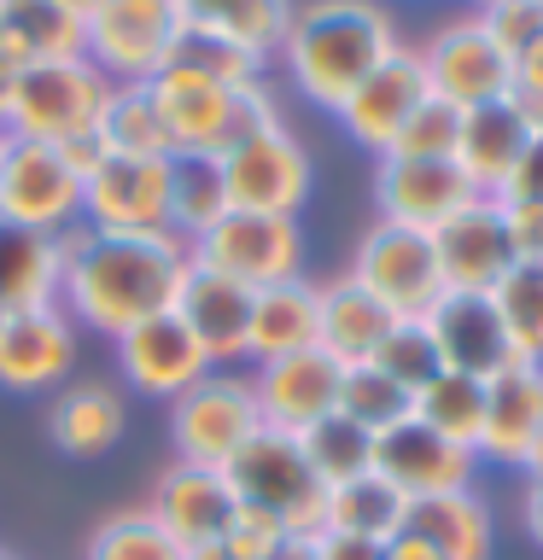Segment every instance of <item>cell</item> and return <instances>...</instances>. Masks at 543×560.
<instances>
[{
	"mask_svg": "<svg viewBox=\"0 0 543 560\" xmlns=\"http://www.w3.org/2000/svg\"><path fill=\"white\" fill-rule=\"evenodd\" d=\"M538 427H543V362H515L497 380H485V420L473 455L520 467Z\"/></svg>",
	"mask_w": 543,
	"mask_h": 560,
	"instance_id": "cb8c5ba5",
	"label": "cell"
},
{
	"mask_svg": "<svg viewBox=\"0 0 543 560\" xmlns=\"http://www.w3.org/2000/svg\"><path fill=\"white\" fill-rule=\"evenodd\" d=\"M105 94L112 77H100V65L88 59H42L18 70L12 88V112H7V135L24 140H47V147H77L100 129Z\"/></svg>",
	"mask_w": 543,
	"mask_h": 560,
	"instance_id": "277c9868",
	"label": "cell"
},
{
	"mask_svg": "<svg viewBox=\"0 0 543 560\" xmlns=\"http://www.w3.org/2000/svg\"><path fill=\"white\" fill-rule=\"evenodd\" d=\"M88 560H187V549L147 508H129V514H112L88 537Z\"/></svg>",
	"mask_w": 543,
	"mask_h": 560,
	"instance_id": "f35d334b",
	"label": "cell"
},
{
	"mask_svg": "<svg viewBox=\"0 0 543 560\" xmlns=\"http://www.w3.org/2000/svg\"><path fill=\"white\" fill-rule=\"evenodd\" d=\"M374 199H380V222L432 234L438 222L455 217V210L473 199V182L462 175L455 158H397V152H380Z\"/></svg>",
	"mask_w": 543,
	"mask_h": 560,
	"instance_id": "5bb4252c",
	"label": "cell"
},
{
	"mask_svg": "<svg viewBox=\"0 0 543 560\" xmlns=\"http://www.w3.org/2000/svg\"><path fill=\"white\" fill-rule=\"evenodd\" d=\"M182 7H187V18H193V24H210V18H217V12H228L234 0H182Z\"/></svg>",
	"mask_w": 543,
	"mask_h": 560,
	"instance_id": "9f6ffc18",
	"label": "cell"
},
{
	"mask_svg": "<svg viewBox=\"0 0 543 560\" xmlns=\"http://www.w3.org/2000/svg\"><path fill=\"white\" fill-rule=\"evenodd\" d=\"M187 560H234V555H228L222 542H205V549H187Z\"/></svg>",
	"mask_w": 543,
	"mask_h": 560,
	"instance_id": "680465c9",
	"label": "cell"
},
{
	"mask_svg": "<svg viewBox=\"0 0 543 560\" xmlns=\"http://www.w3.org/2000/svg\"><path fill=\"white\" fill-rule=\"evenodd\" d=\"M455 140H462V105H450L444 94H427L415 105V117L397 129L392 152L397 158H455Z\"/></svg>",
	"mask_w": 543,
	"mask_h": 560,
	"instance_id": "7bdbcfd3",
	"label": "cell"
},
{
	"mask_svg": "<svg viewBox=\"0 0 543 560\" xmlns=\"http://www.w3.org/2000/svg\"><path fill=\"white\" fill-rule=\"evenodd\" d=\"M100 152H129V158H175L170 147V129L158 117V100L147 82H112L105 94V112H100Z\"/></svg>",
	"mask_w": 543,
	"mask_h": 560,
	"instance_id": "d6a6232c",
	"label": "cell"
},
{
	"mask_svg": "<svg viewBox=\"0 0 543 560\" xmlns=\"http://www.w3.org/2000/svg\"><path fill=\"white\" fill-rule=\"evenodd\" d=\"M18 70H24V65H18L12 52L0 47V129H7V112H12V88H18Z\"/></svg>",
	"mask_w": 543,
	"mask_h": 560,
	"instance_id": "f5cc1de1",
	"label": "cell"
},
{
	"mask_svg": "<svg viewBox=\"0 0 543 560\" xmlns=\"http://www.w3.org/2000/svg\"><path fill=\"white\" fill-rule=\"evenodd\" d=\"M0 560H18V555H7V549H0Z\"/></svg>",
	"mask_w": 543,
	"mask_h": 560,
	"instance_id": "6125c7cd",
	"label": "cell"
},
{
	"mask_svg": "<svg viewBox=\"0 0 543 560\" xmlns=\"http://www.w3.org/2000/svg\"><path fill=\"white\" fill-rule=\"evenodd\" d=\"M339 380H345V368L333 362L327 350H292V357L257 362L252 397H257L263 427L298 438L304 427H315L322 415L339 409Z\"/></svg>",
	"mask_w": 543,
	"mask_h": 560,
	"instance_id": "e0dca14e",
	"label": "cell"
},
{
	"mask_svg": "<svg viewBox=\"0 0 543 560\" xmlns=\"http://www.w3.org/2000/svg\"><path fill=\"white\" fill-rule=\"evenodd\" d=\"M187 240L175 234H94L70 228L59 234V310L123 339L129 327L175 310L187 280Z\"/></svg>",
	"mask_w": 543,
	"mask_h": 560,
	"instance_id": "6da1fadb",
	"label": "cell"
},
{
	"mask_svg": "<svg viewBox=\"0 0 543 560\" xmlns=\"http://www.w3.org/2000/svg\"><path fill=\"white\" fill-rule=\"evenodd\" d=\"M525 479H532V485H543V427H538V438H532V450H525Z\"/></svg>",
	"mask_w": 543,
	"mask_h": 560,
	"instance_id": "6f0895ef",
	"label": "cell"
},
{
	"mask_svg": "<svg viewBox=\"0 0 543 560\" xmlns=\"http://www.w3.org/2000/svg\"><path fill=\"white\" fill-rule=\"evenodd\" d=\"M374 472L392 490H403L409 502L444 497V490H467L473 485V450L438 438L427 420H397L392 432L374 438Z\"/></svg>",
	"mask_w": 543,
	"mask_h": 560,
	"instance_id": "ac0fdd59",
	"label": "cell"
},
{
	"mask_svg": "<svg viewBox=\"0 0 543 560\" xmlns=\"http://www.w3.org/2000/svg\"><path fill=\"white\" fill-rule=\"evenodd\" d=\"M82 222L94 234H170V158L100 152L82 175Z\"/></svg>",
	"mask_w": 543,
	"mask_h": 560,
	"instance_id": "ba28073f",
	"label": "cell"
},
{
	"mask_svg": "<svg viewBox=\"0 0 543 560\" xmlns=\"http://www.w3.org/2000/svg\"><path fill=\"white\" fill-rule=\"evenodd\" d=\"M292 532L280 520H269L263 508H234V520H228V532H222V549L234 555V560H263V555H275L280 542H287Z\"/></svg>",
	"mask_w": 543,
	"mask_h": 560,
	"instance_id": "bcb514c9",
	"label": "cell"
},
{
	"mask_svg": "<svg viewBox=\"0 0 543 560\" xmlns=\"http://www.w3.org/2000/svg\"><path fill=\"white\" fill-rule=\"evenodd\" d=\"M70 368H77V322L59 304L7 315V332H0V385L7 392H47Z\"/></svg>",
	"mask_w": 543,
	"mask_h": 560,
	"instance_id": "ffe728a7",
	"label": "cell"
},
{
	"mask_svg": "<svg viewBox=\"0 0 543 560\" xmlns=\"http://www.w3.org/2000/svg\"><path fill=\"white\" fill-rule=\"evenodd\" d=\"M59 304V234L0 222V310L24 315Z\"/></svg>",
	"mask_w": 543,
	"mask_h": 560,
	"instance_id": "f1b7e54d",
	"label": "cell"
},
{
	"mask_svg": "<svg viewBox=\"0 0 543 560\" xmlns=\"http://www.w3.org/2000/svg\"><path fill=\"white\" fill-rule=\"evenodd\" d=\"M490 298H497V315L520 362H543V262H515Z\"/></svg>",
	"mask_w": 543,
	"mask_h": 560,
	"instance_id": "8d00e7d4",
	"label": "cell"
},
{
	"mask_svg": "<svg viewBox=\"0 0 543 560\" xmlns=\"http://www.w3.org/2000/svg\"><path fill=\"white\" fill-rule=\"evenodd\" d=\"M432 252L444 269L450 292H497V280L515 269V234H508V210L497 192H473V199L432 228Z\"/></svg>",
	"mask_w": 543,
	"mask_h": 560,
	"instance_id": "8fae6325",
	"label": "cell"
},
{
	"mask_svg": "<svg viewBox=\"0 0 543 560\" xmlns=\"http://www.w3.org/2000/svg\"><path fill=\"white\" fill-rule=\"evenodd\" d=\"M315 327H322V287H310L304 275L257 287L252 292V339H245V357L275 362V357H292V350H315Z\"/></svg>",
	"mask_w": 543,
	"mask_h": 560,
	"instance_id": "484cf974",
	"label": "cell"
},
{
	"mask_svg": "<svg viewBox=\"0 0 543 560\" xmlns=\"http://www.w3.org/2000/svg\"><path fill=\"white\" fill-rule=\"evenodd\" d=\"M234 508H240V497H234V485H228V472L222 467H199V462H170L152 479V497H147V514L164 525L182 549L222 542Z\"/></svg>",
	"mask_w": 543,
	"mask_h": 560,
	"instance_id": "2e32d148",
	"label": "cell"
},
{
	"mask_svg": "<svg viewBox=\"0 0 543 560\" xmlns=\"http://www.w3.org/2000/svg\"><path fill=\"white\" fill-rule=\"evenodd\" d=\"M508 100H515L520 112L543 129V42L515 59V88H508Z\"/></svg>",
	"mask_w": 543,
	"mask_h": 560,
	"instance_id": "c3c4849f",
	"label": "cell"
},
{
	"mask_svg": "<svg viewBox=\"0 0 543 560\" xmlns=\"http://www.w3.org/2000/svg\"><path fill=\"white\" fill-rule=\"evenodd\" d=\"M123 420H129V409H123V397L112 392V385H70V392L53 402L47 427H53V444H59L65 455L88 462V455H105L117 444Z\"/></svg>",
	"mask_w": 543,
	"mask_h": 560,
	"instance_id": "4dcf8cb0",
	"label": "cell"
},
{
	"mask_svg": "<svg viewBox=\"0 0 543 560\" xmlns=\"http://www.w3.org/2000/svg\"><path fill=\"white\" fill-rule=\"evenodd\" d=\"M315 549H322V560H385V542H368L350 532H315Z\"/></svg>",
	"mask_w": 543,
	"mask_h": 560,
	"instance_id": "f907efd6",
	"label": "cell"
},
{
	"mask_svg": "<svg viewBox=\"0 0 543 560\" xmlns=\"http://www.w3.org/2000/svg\"><path fill=\"white\" fill-rule=\"evenodd\" d=\"M187 252H193V262H205V269H217V275L257 292V287H275V280L298 275V262H304V234H298L292 217L228 210V217L210 222Z\"/></svg>",
	"mask_w": 543,
	"mask_h": 560,
	"instance_id": "9c48e42d",
	"label": "cell"
},
{
	"mask_svg": "<svg viewBox=\"0 0 543 560\" xmlns=\"http://www.w3.org/2000/svg\"><path fill=\"white\" fill-rule=\"evenodd\" d=\"M385 560H444V555H432L420 537H409V532H403V537H392V542H385Z\"/></svg>",
	"mask_w": 543,
	"mask_h": 560,
	"instance_id": "db71d44e",
	"label": "cell"
},
{
	"mask_svg": "<svg viewBox=\"0 0 543 560\" xmlns=\"http://www.w3.org/2000/svg\"><path fill=\"white\" fill-rule=\"evenodd\" d=\"M182 0H100L88 12V59L112 82H152L175 59V42L187 35Z\"/></svg>",
	"mask_w": 543,
	"mask_h": 560,
	"instance_id": "8992f818",
	"label": "cell"
},
{
	"mask_svg": "<svg viewBox=\"0 0 543 560\" xmlns=\"http://www.w3.org/2000/svg\"><path fill=\"white\" fill-rule=\"evenodd\" d=\"M520 520H525V537L543 549V485H525V502H520Z\"/></svg>",
	"mask_w": 543,
	"mask_h": 560,
	"instance_id": "816d5d0a",
	"label": "cell"
},
{
	"mask_svg": "<svg viewBox=\"0 0 543 560\" xmlns=\"http://www.w3.org/2000/svg\"><path fill=\"white\" fill-rule=\"evenodd\" d=\"M147 88H152L158 117H164V129H170L175 158H182V152H210V158H217L234 88L210 82V77H199V70H187V65H164Z\"/></svg>",
	"mask_w": 543,
	"mask_h": 560,
	"instance_id": "d4e9b609",
	"label": "cell"
},
{
	"mask_svg": "<svg viewBox=\"0 0 543 560\" xmlns=\"http://www.w3.org/2000/svg\"><path fill=\"white\" fill-rule=\"evenodd\" d=\"M234 497L245 508H263L269 520H280L292 537H315L327 520V485L322 472L310 467L304 444L292 432H275V427H257L245 438V450L222 467Z\"/></svg>",
	"mask_w": 543,
	"mask_h": 560,
	"instance_id": "3957f363",
	"label": "cell"
},
{
	"mask_svg": "<svg viewBox=\"0 0 543 560\" xmlns=\"http://www.w3.org/2000/svg\"><path fill=\"white\" fill-rule=\"evenodd\" d=\"M228 182H222V158L210 152H182L170 158V234L175 240H199L210 222L228 217Z\"/></svg>",
	"mask_w": 543,
	"mask_h": 560,
	"instance_id": "836d02e7",
	"label": "cell"
},
{
	"mask_svg": "<svg viewBox=\"0 0 543 560\" xmlns=\"http://www.w3.org/2000/svg\"><path fill=\"white\" fill-rule=\"evenodd\" d=\"M520 262H543V205H502Z\"/></svg>",
	"mask_w": 543,
	"mask_h": 560,
	"instance_id": "681fc988",
	"label": "cell"
},
{
	"mask_svg": "<svg viewBox=\"0 0 543 560\" xmlns=\"http://www.w3.org/2000/svg\"><path fill=\"white\" fill-rule=\"evenodd\" d=\"M420 65H427L432 94H444L450 105H485V100H508L515 88V59L490 42L480 18H455L420 47Z\"/></svg>",
	"mask_w": 543,
	"mask_h": 560,
	"instance_id": "4fadbf2b",
	"label": "cell"
},
{
	"mask_svg": "<svg viewBox=\"0 0 543 560\" xmlns=\"http://www.w3.org/2000/svg\"><path fill=\"white\" fill-rule=\"evenodd\" d=\"M175 315H182L187 332L199 339L210 368L240 362L245 339H252V287L205 269V262H187V280H182V292H175Z\"/></svg>",
	"mask_w": 543,
	"mask_h": 560,
	"instance_id": "44dd1931",
	"label": "cell"
},
{
	"mask_svg": "<svg viewBox=\"0 0 543 560\" xmlns=\"http://www.w3.org/2000/svg\"><path fill=\"white\" fill-rule=\"evenodd\" d=\"M0 332H7V310H0Z\"/></svg>",
	"mask_w": 543,
	"mask_h": 560,
	"instance_id": "94428289",
	"label": "cell"
},
{
	"mask_svg": "<svg viewBox=\"0 0 543 560\" xmlns=\"http://www.w3.org/2000/svg\"><path fill=\"white\" fill-rule=\"evenodd\" d=\"M497 199H502V205H543V129L532 135V147L520 152V164H515V175L502 182Z\"/></svg>",
	"mask_w": 543,
	"mask_h": 560,
	"instance_id": "7dc6e473",
	"label": "cell"
},
{
	"mask_svg": "<svg viewBox=\"0 0 543 560\" xmlns=\"http://www.w3.org/2000/svg\"><path fill=\"white\" fill-rule=\"evenodd\" d=\"M222 182L234 210H269V217H292L310 199V152L287 135V122L263 129L222 158Z\"/></svg>",
	"mask_w": 543,
	"mask_h": 560,
	"instance_id": "7c38bea8",
	"label": "cell"
},
{
	"mask_svg": "<svg viewBox=\"0 0 543 560\" xmlns=\"http://www.w3.org/2000/svg\"><path fill=\"white\" fill-rule=\"evenodd\" d=\"M257 427H263V415H257L252 380H234V374H205L193 392L170 402L175 455L199 467H228Z\"/></svg>",
	"mask_w": 543,
	"mask_h": 560,
	"instance_id": "30bf717a",
	"label": "cell"
},
{
	"mask_svg": "<svg viewBox=\"0 0 543 560\" xmlns=\"http://www.w3.org/2000/svg\"><path fill=\"white\" fill-rule=\"evenodd\" d=\"M403 525H409V497L392 490L380 472H362V479L327 490L322 532H350V537H368V542H392V537H403Z\"/></svg>",
	"mask_w": 543,
	"mask_h": 560,
	"instance_id": "1f68e13d",
	"label": "cell"
},
{
	"mask_svg": "<svg viewBox=\"0 0 543 560\" xmlns=\"http://www.w3.org/2000/svg\"><path fill=\"white\" fill-rule=\"evenodd\" d=\"M415 420H427L438 438L462 450H480V420H485V380L473 374H438L415 392Z\"/></svg>",
	"mask_w": 543,
	"mask_h": 560,
	"instance_id": "e575fe53",
	"label": "cell"
},
{
	"mask_svg": "<svg viewBox=\"0 0 543 560\" xmlns=\"http://www.w3.org/2000/svg\"><path fill=\"white\" fill-rule=\"evenodd\" d=\"M432 94V82H427V65H420V52L415 47H397L392 59H385L374 77H368L357 94H350L339 105V117H345V129L362 140V147H374V152H392V140L397 129L415 117V105Z\"/></svg>",
	"mask_w": 543,
	"mask_h": 560,
	"instance_id": "7402d4cb",
	"label": "cell"
},
{
	"mask_svg": "<svg viewBox=\"0 0 543 560\" xmlns=\"http://www.w3.org/2000/svg\"><path fill=\"white\" fill-rule=\"evenodd\" d=\"M0 47L18 65L42 59H82L88 47V18H77L59 0H0Z\"/></svg>",
	"mask_w": 543,
	"mask_h": 560,
	"instance_id": "f546056e",
	"label": "cell"
},
{
	"mask_svg": "<svg viewBox=\"0 0 543 560\" xmlns=\"http://www.w3.org/2000/svg\"><path fill=\"white\" fill-rule=\"evenodd\" d=\"M350 280L362 292H374L397 322H427L432 304L444 298V269H438L432 234L420 228H397V222H374L350 257Z\"/></svg>",
	"mask_w": 543,
	"mask_h": 560,
	"instance_id": "52a82bcc",
	"label": "cell"
},
{
	"mask_svg": "<svg viewBox=\"0 0 543 560\" xmlns=\"http://www.w3.org/2000/svg\"><path fill=\"white\" fill-rule=\"evenodd\" d=\"M0 222L70 234L82 222V170L65 147L0 129Z\"/></svg>",
	"mask_w": 543,
	"mask_h": 560,
	"instance_id": "5b68a950",
	"label": "cell"
},
{
	"mask_svg": "<svg viewBox=\"0 0 543 560\" xmlns=\"http://www.w3.org/2000/svg\"><path fill=\"white\" fill-rule=\"evenodd\" d=\"M170 65H187V70H199V77L222 82V88H240V82H257V65L263 59H257V52H245V47H234L217 30L187 24V35L175 42V59Z\"/></svg>",
	"mask_w": 543,
	"mask_h": 560,
	"instance_id": "60d3db41",
	"label": "cell"
},
{
	"mask_svg": "<svg viewBox=\"0 0 543 560\" xmlns=\"http://www.w3.org/2000/svg\"><path fill=\"white\" fill-rule=\"evenodd\" d=\"M403 532L420 537L444 560H490V549H497V525H490V508L473 485L427 497V502H409V525Z\"/></svg>",
	"mask_w": 543,
	"mask_h": 560,
	"instance_id": "83f0119b",
	"label": "cell"
},
{
	"mask_svg": "<svg viewBox=\"0 0 543 560\" xmlns=\"http://www.w3.org/2000/svg\"><path fill=\"white\" fill-rule=\"evenodd\" d=\"M397 327V315L380 304L374 292H362L350 275L322 287V327H315V350H327L339 368H362L374 362L380 339Z\"/></svg>",
	"mask_w": 543,
	"mask_h": 560,
	"instance_id": "4316f807",
	"label": "cell"
},
{
	"mask_svg": "<svg viewBox=\"0 0 543 560\" xmlns=\"http://www.w3.org/2000/svg\"><path fill=\"white\" fill-rule=\"evenodd\" d=\"M374 368H380L385 380H397L409 397H415L427 380L444 374V362H438V345H432L427 322H397V327L380 339V350H374Z\"/></svg>",
	"mask_w": 543,
	"mask_h": 560,
	"instance_id": "ab89813d",
	"label": "cell"
},
{
	"mask_svg": "<svg viewBox=\"0 0 543 560\" xmlns=\"http://www.w3.org/2000/svg\"><path fill=\"white\" fill-rule=\"evenodd\" d=\"M263 560H322V549H315V537H287L275 555H263Z\"/></svg>",
	"mask_w": 543,
	"mask_h": 560,
	"instance_id": "11a10c76",
	"label": "cell"
},
{
	"mask_svg": "<svg viewBox=\"0 0 543 560\" xmlns=\"http://www.w3.org/2000/svg\"><path fill=\"white\" fill-rule=\"evenodd\" d=\"M473 18H480L485 35L508 52V59H520V52H532L543 42V0H490V7H480Z\"/></svg>",
	"mask_w": 543,
	"mask_h": 560,
	"instance_id": "ee69618b",
	"label": "cell"
},
{
	"mask_svg": "<svg viewBox=\"0 0 543 560\" xmlns=\"http://www.w3.org/2000/svg\"><path fill=\"white\" fill-rule=\"evenodd\" d=\"M339 415H350L362 432H392L397 420H409L415 415V397L403 392L397 380H385L374 362H362V368H345V380H339Z\"/></svg>",
	"mask_w": 543,
	"mask_h": 560,
	"instance_id": "74e56055",
	"label": "cell"
},
{
	"mask_svg": "<svg viewBox=\"0 0 543 560\" xmlns=\"http://www.w3.org/2000/svg\"><path fill=\"white\" fill-rule=\"evenodd\" d=\"M275 122H280V105H275L269 88H263V82H240L234 100H228V122H222L217 158H228L234 147H245V140H257L263 129H275Z\"/></svg>",
	"mask_w": 543,
	"mask_h": 560,
	"instance_id": "f6af8a7d",
	"label": "cell"
},
{
	"mask_svg": "<svg viewBox=\"0 0 543 560\" xmlns=\"http://www.w3.org/2000/svg\"><path fill=\"white\" fill-rule=\"evenodd\" d=\"M538 122L520 112L515 100H485L462 112V140H455V164L473 182V192H502V182L515 175L520 152L532 147Z\"/></svg>",
	"mask_w": 543,
	"mask_h": 560,
	"instance_id": "603a6c76",
	"label": "cell"
},
{
	"mask_svg": "<svg viewBox=\"0 0 543 560\" xmlns=\"http://www.w3.org/2000/svg\"><path fill=\"white\" fill-rule=\"evenodd\" d=\"M59 7H70V12H77V18H88V12L100 7V0H59Z\"/></svg>",
	"mask_w": 543,
	"mask_h": 560,
	"instance_id": "91938a15",
	"label": "cell"
},
{
	"mask_svg": "<svg viewBox=\"0 0 543 560\" xmlns=\"http://www.w3.org/2000/svg\"><path fill=\"white\" fill-rule=\"evenodd\" d=\"M117 362H123V380L135 385V392H147V397H182L193 392L205 374H210V357L199 350V339L187 332L182 315H152V322H140L129 327L117 339Z\"/></svg>",
	"mask_w": 543,
	"mask_h": 560,
	"instance_id": "d6986e66",
	"label": "cell"
},
{
	"mask_svg": "<svg viewBox=\"0 0 543 560\" xmlns=\"http://www.w3.org/2000/svg\"><path fill=\"white\" fill-rule=\"evenodd\" d=\"M427 332H432L438 362H444L450 374L497 380L502 368L520 362V350H515V339H508L490 292H444L427 315Z\"/></svg>",
	"mask_w": 543,
	"mask_h": 560,
	"instance_id": "9a60e30c",
	"label": "cell"
},
{
	"mask_svg": "<svg viewBox=\"0 0 543 560\" xmlns=\"http://www.w3.org/2000/svg\"><path fill=\"white\" fill-rule=\"evenodd\" d=\"M280 47H287L292 82L315 105L339 112L403 42L374 0H310V7H292V24Z\"/></svg>",
	"mask_w": 543,
	"mask_h": 560,
	"instance_id": "7a4b0ae2",
	"label": "cell"
},
{
	"mask_svg": "<svg viewBox=\"0 0 543 560\" xmlns=\"http://www.w3.org/2000/svg\"><path fill=\"white\" fill-rule=\"evenodd\" d=\"M287 24H292V0H234L228 12H217L205 30H217V35H228L234 47H245V52H269V47H280L287 42Z\"/></svg>",
	"mask_w": 543,
	"mask_h": 560,
	"instance_id": "b9f144b4",
	"label": "cell"
},
{
	"mask_svg": "<svg viewBox=\"0 0 543 560\" xmlns=\"http://www.w3.org/2000/svg\"><path fill=\"white\" fill-rule=\"evenodd\" d=\"M473 7H490V0H473Z\"/></svg>",
	"mask_w": 543,
	"mask_h": 560,
	"instance_id": "be15d7a7",
	"label": "cell"
},
{
	"mask_svg": "<svg viewBox=\"0 0 543 560\" xmlns=\"http://www.w3.org/2000/svg\"><path fill=\"white\" fill-rule=\"evenodd\" d=\"M298 444H304L310 455V467L322 472V485H350V479H362V472H374V432H362L350 415H322L315 427L298 432Z\"/></svg>",
	"mask_w": 543,
	"mask_h": 560,
	"instance_id": "d590c367",
	"label": "cell"
}]
</instances>
